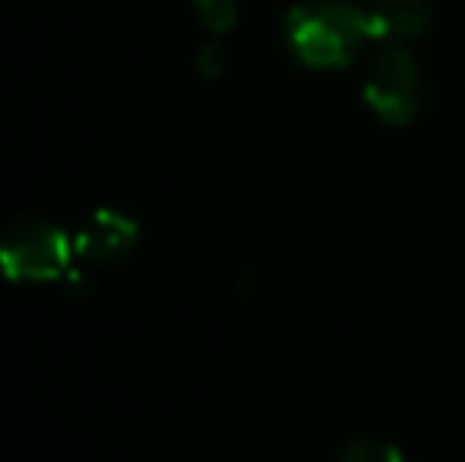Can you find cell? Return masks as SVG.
<instances>
[{
	"label": "cell",
	"mask_w": 465,
	"mask_h": 462,
	"mask_svg": "<svg viewBox=\"0 0 465 462\" xmlns=\"http://www.w3.org/2000/svg\"><path fill=\"white\" fill-rule=\"evenodd\" d=\"M288 42L292 51L311 67H342L355 48L371 38V19L364 6L345 0H313L288 13Z\"/></svg>",
	"instance_id": "6da1fadb"
},
{
	"label": "cell",
	"mask_w": 465,
	"mask_h": 462,
	"mask_svg": "<svg viewBox=\"0 0 465 462\" xmlns=\"http://www.w3.org/2000/svg\"><path fill=\"white\" fill-rule=\"evenodd\" d=\"M76 247L48 222H19L0 238V270L16 282H45L70 272Z\"/></svg>",
	"instance_id": "7a4b0ae2"
},
{
	"label": "cell",
	"mask_w": 465,
	"mask_h": 462,
	"mask_svg": "<svg viewBox=\"0 0 465 462\" xmlns=\"http://www.w3.org/2000/svg\"><path fill=\"white\" fill-rule=\"evenodd\" d=\"M421 83H418V64L402 44H390L373 61L368 83H364V99L380 117L390 123H405L418 108Z\"/></svg>",
	"instance_id": "3957f363"
},
{
	"label": "cell",
	"mask_w": 465,
	"mask_h": 462,
	"mask_svg": "<svg viewBox=\"0 0 465 462\" xmlns=\"http://www.w3.org/2000/svg\"><path fill=\"white\" fill-rule=\"evenodd\" d=\"M136 225L127 216L111 210H98L86 222V229L74 238L76 260H89V263H114L117 257L134 247Z\"/></svg>",
	"instance_id": "277c9868"
},
{
	"label": "cell",
	"mask_w": 465,
	"mask_h": 462,
	"mask_svg": "<svg viewBox=\"0 0 465 462\" xmlns=\"http://www.w3.org/2000/svg\"><path fill=\"white\" fill-rule=\"evenodd\" d=\"M371 38H386L399 44L418 38L434 19V4L430 0H377L368 6Z\"/></svg>",
	"instance_id": "5b68a950"
},
{
	"label": "cell",
	"mask_w": 465,
	"mask_h": 462,
	"mask_svg": "<svg viewBox=\"0 0 465 462\" xmlns=\"http://www.w3.org/2000/svg\"><path fill=\"white\" fill-rule=\"evenodd\" d=\"M193 10L209 32H228L238 23V4L234 0H193Z\"/></svg>",
	"instance_id": "8992f818"
},
{
	"label": "cell",
	"mask_w": 465,
	"mask_h": 462,
	"mask_svg": "<svg viewBox=\"0 0 465 462\" xmlns=\"http://www.w3.org/2000/svg\"><path fill=\"white\" fill-rule=\"evenodd\" d=\"M196 67L206 76H219L225 70V51H222V44H206L200 51V57H196Z\"/></svg>",
	"instance_id": "52a82bcc"
}]
</instances>
